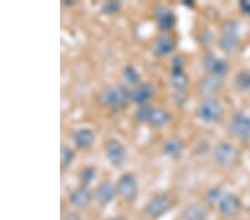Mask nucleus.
<instances>
[{
  "label": "nucleus",
  "mask_w": 250,
  "mask_h": 220,
  "mask_svg": "<svg viewBox=\"0 0 250 220\" xmlns=\"http://www.w3.org/2000/svg\"><path fill=\"white\" fill-rule=\"evenodd\" d=\"M239 23L236 20H227L224 22L221 35L218 40L220 49L227 54L236 53L240 45Z\"/></svg>",
  "instance_id": "1"
},
{
  "label": "nucleus",
  "mask_w": 250,
  "mask_h": 220,
  "mask_svg": "<svg viewBox=\"0 0 250 220\" xmlns=\"http://www.w3.org/2000/svg\"><path fill=\"white\" fill-rule=\"evenodd\" d=\"M98 100L104 106L122 108L130 100V90L124 85L108 87L99 94Z\"/></svg>",
  "instance_id": "2"
},
{
  "label": "nucleus",
  "mask_w": 250,
  "mask_h": 220,
  "mask_svg": "<svg viewBox=\"0 0 250 220\" xmlns=\"http://www.w3.org/2000/svg\"><path fill=\"white\" fill-rule=\"evenodd\" d=\"M224 109L218 99L207 97L199 103L197 108V118L206 123H213L219 121L223 116Z\"/></svg>",
  "instance_id": "3"
},
{
  "label": "nucleus",
  "mask_w": 250,
  "mask_h": 220,
  "mask_svg": "<svg viewBox=\"0 0 250 220\" xmlns=\"http://www.w3.org/2000/svg\"><path fill=\"white\" fill-rule=\"evenodd\" d=\"M228 129L230 134L241 141L250 140V115L239 111L232 115L228 122Z\"/></svg>",
  "instance_id": "4"
},
{
  "label": "nucleus",
  "mask_w": 250,
  "mask_h": 220,
  "mask_svg": "<svg viewBox=\"0 0 250 220\" xmlns=\"http://www.w3.org/2000/svg\"><path fill=\"white\" fill-rule=\"evenodd\" d=\"M238 150L230 142H220L213 151V159L224 168L232 167L238 161Z\"/></svg>",
  "instance_id": "5"
},
{
  "label": "nucleus",
  "mask_w": 250,
  "mask_h": 220,
  "mask_svg": "<svg viewBox=\"0 0 250 220\" xmlns=\"http://www.w3.org/2000/svg\"><path fill=\"white\" fill-rule=\"evenodd\" d=\"M104 154L112 166L116 168L122 167L127 157L126 148L122 142L116 139H111L104 146Z\"/></svg>",
  "instance_id": "6"
},
{
  "label": "nucleus",
  "mask_w": 250,
  "mask_h": 220,
  "mask_svg": "<svg viewBox=\"0 0 250 220\" xmlns=\"http://www.w3.org/2000/svg\"><path fill=\"white\" fill-rule=\"evenodd\" d=\"M203 67L208 75L216 76V77L219 78H223L229 71L228 62L211 53H208L204 56Z\"/></svg>",
  "instance_id": "7"
},
{
  "label": "nucleus",
  "mask_w": 250,
  "mask_h": 220,
  "mask_svg": "<svg viewBox=\"0 0 250 220\" xmlns=\"http://www.w3.org/2000/svg\"><path fill=\"white\" fill-rule=\"evenodd\" d=\"M171 206V199L166 195H160L149 200L147 205L145 206L144 211L148 217L156 218L166 213L168 209H170Z\"/></svg>",
  "instance_id": "8"
},
{
  "label": "nucleus",
  "mask_w": 250,
  "mask_h": 220,
  "mask_svg": "<svg viewBox=\"0 0 250 220\" xmlns=\"http://www.w3.org/2000/svg\"><path fill=\"white\" fill-rule=\"evenodd\" d=\"M117 194L126 200H132L137 195V181L134 175L125 174L116 185Z\"/></svg>",
  "instance_id": "9"
},
{
  "label": "nucleus",
  "mask_w": 250,
  "mask_h": 220,
  "mask_svg": "<svg viewBox=\"0 0 250 220\" xmlns=\"http://www.w3.org/2000/svg\"><path fill=\"white\" fill-rule=\"evenodd\" d=\"M218 209L226 217H233L240 209V200L233 194H225L218 202Z\"/></svg>",
  "instance_id": "10"
},
{
  "label": "nucleus",
  "mask_w": 250,
  "mask_h": 220,
  "mask_svg": "<svg viewBox=\"0 0 250 220\" xmlns=\"http://www.w3.org/2000/svg\"><path fill=\"white\" fill-rule=\"evenodd\" d=\"M117 194V188L109 180H104L102 181L96 188L95 191V198L100 205H107L109 203L112 199H114L115 195Z\"/></svg>",
  "instance_id": "11"
},
{
  "label": "nucleus",
  "mask_w": 250,
  "mask_h": 220,
  "mask_svg": "<svg viewBox=\"0 0 250 220\" xmlns=\"http://www.w3.org/2000/svg\"><path fill=\"white\" fill-rule=\"evenodd\" d=\"M155 15L157 19V23L161 30L168 31L175 27L176 17L169 8L165 6H158L155 9Z\"/></svg>",
  "instance_id": "12"
},
{
  "label": "nucleus",
  "mask_w": 250,
  "mask_h": 220,
  "mask_svg": "<svg viewBox=\"0 0 250 220\" xmlns=\"http://www.w3.org/2000/svg\"><path fill=\"white\" fill-rule=\"evenodd\" d=\"M200 93L206 96V98L210 97L211 95L216 94L223 87V79L212 75H207L200 79L199 81Z\"/></svg>",
  "instance_id": "13"
},
{
  "label": "nucleus",
  "mask_w": 250,
  "mask_h": 220,
  "mask_svg": "<svg viewBox=\"0 0 250 220\" xmlns=\"http://www.w3.org/2000/svg\"><path fill=\"white\" fill-rule=\"evenodd\" d=\"M96 135L89 128H80L72 135V141L79 149H87L95 142Z\"/></svg>",
  "instance_id": "14"
},
{
  "label": "nucleus",
  "mask_w": 250,
  "mask_h": 220,
  "mask_svg": "<svg viewBox=\"0 0 250 220\" xmlns=\"http://www.w3.org/2000/svg\"><path fill=\"white\" fill-rule=\"evenodd\" d=\"M154 86L149 82L138 83L134 89L130 90V100L138 105L146 103V100L154 94Z\"/></svg>",
  "instance_id": "15"
},
{
  "label": "nucleus",
  "mask_w": 250,
  "mask_h": 220,
  "mask_svg": "<svg viewBox=\"0 0 250 220\" xmlns=\"http://www.w3.org/2000/svg\"><path fill=\"white\" fill-rule=\"evenodd\" d=\"M176 46V41L171 36L164 35L155 40L152 45V50L156 56H166L171 53Z\"/></svg>",
  "instance_id": "16"
},
{
  "label": "nucleus",
  "mask_w": 250,
  "mask_h": 220,
  "mask_svg": "<svg viewBox=\"0 0 250 220\" xmlns=\"http://www.w3.org/2000/svg\"><path fill=\"white\" fill-rule=\"evenodd\" d=\"M208 213L204 206L199 203H193L186 207L181 213V220H206Z\"/></svg>",
  "instance_id": "17"
},
{
  "label": "nucleus",
  "mask_w": 250,
  "mask_h": 220,
  "mask_svg": "<svg viewBox=\"0 0 250 220\" xmlns=\"http://www.w3.org/2000/svg\"><path fill=\"white\" fill-rule=\"evenodd\" d=\"M91 200V194L86 187H79L69 196V201L72 206L77 208L86 207Z\"/></svg>",
  "instance_id": "18"
},
{
  "label": "nucleus",
  "mask_w": 250,
  "mask_h": 220,
  "mask_svg": "<svg viewBox=\"0 0 250 220\" xmlns=\"http://www.w3.org/2000/svg\"><path fill=\"white\" fill-rule=\"evenodd\" d=\"M169 120H170V114L166 109H164V108H154L149 122L151 123V126L156 128H161L166 126Z\"/></svg>",
  "instance_id": "19"
},
{
  "label": "nucleus",
  "mask_w": 250,
  "mask_h": 220,
  "mask_svg": "<svg viewBox=\"0 0 250 220\" xmlns=\"http://www.w3.org/2000/svg\"><path fill=\"white\" fill-rule=\"evenodd\" d=\"M171 85L177 91H184L188 83V79L186 75L184 74L183 68H172L171 77H170Z\"/></svg>",
  "instance_id": "20"
},
{
  "label": "nucleus",
  "mask_w": 250,
  "mask_h": 220,
  "mask_svg": "<svg viewBox=\"0 0 250 220\" xmlns=\"http://www.w3.org/2000/svg\"><path fill=\"white\" fill-rule=\"evenodd\" d=\"M181 151H183V143L179 139L171 137L165 141L164 153L166 155L170 156V157H177L181 154Z\"/></svg>",
  "instance_id": "21"
},
{
  "label": "nucleus",
  "mask_w": 250,
  "mask_h": 220,
  "mask_svg": "<svg viewBox=\"0 0 250 220\" xmlns=\"http://www.w3.org/2000/svg\"><path fill=\"white\" fill-rule=\"evenodd\" d=\"M235 85L240 91L250 90V70L239 71L235 77Z\"/></svg>",
  "instance_id": "22"
},
{
  "label": "nucleus",
  "mask_w": 250,
  "mask_h": 220,
  "mask_svg": "<svg viewBox=\"0 0 250 220\" xmlns=\"http://www.w3.org/2000/svg\"><path fill=\"white\" fill-rule=\"evenodd\" d=\"M123 76L125 80H126L127 82L131 83V85H138L140 81V75L138 73V70L131 65H128L124 68Z\"/></svg>",
  "instance_id": "23"
},
{
  "label": "nucleus",
  "mask_w": 250,
  "mask_h": 220,
  "mask_svg": "<svg viewBox=\"0 0 250 220\" xmlns=\"http://www.w3.org/2000/svg\"><path fill=\"white\" fill-rule=\"evenodd\" d=\"M152 111H154V108H152V106L149 105V103H143V105H140L138 109L136 110L135 118L138 120L139 122L149 121Z\"/></svg>",
  "instance_id": "24"
},
{
  "label": "nucleus",
  "mask_w": 250,
  "mask_h": 220,
  "mask_svg": "<svg viewBox=\"0 0 250 220\" xmlns=\"http://www.w3.org/2000/svg\"><path fill=\"white\" fill-rule=\"evenodd\" d=\"M75 158V154L69 147L62 146L60 148V163L62 167H68L72 162V160Z\"/></svg>",
  "instance_id": "25"
},
{
  "label": "nucleus",
  "mask_w": 250,
  "mask_h": 220,
  "mask_svg": "<svg viewBox=\"0 0 250 220\" xmlns=\"http://www.w3.org/2000/svg\"><path fill=\"white\" fill-rule=\"evenodd\" d=\"M95 177H96V169H95V167H92V166L83 168V169L82 170V173H80V175H79L80 181H82L83 185H89L92 180L95 179Z\"/></svg>",
  "instance_id": "26"
},
{
  "label": "nucleus",
  "mask_w": 250,
  "mask_h": 220,
  "mask_svg": "<svg viewBox=\"0 0 250 220\" xmlns=\"http://www.w3.org/2000/svg\"><path fill=\"white\" fill-rule=\"evenodd\" d=\"M221 197H223V193H221V190L217 187L209 189L207 191V194H206V199H207V201L210 203H215L217 201L219 202Z\"/></svg>",
  "instance_id": "27"
},
{
  "label": "nucleus",
  "mask_w": 250,
  "mask_h": 220,
  "mask_svg": "<svg viewBox=\"0 0 250 220\" xmlns=\"http://www.w3.org/2000/svg\"><path fill=\"white\" fill-rule=\"evenodd\" d=\"M120 2L116 1V0H111V1H106L103 6V13L107 15L115 14L120 9Z\"/></svg>",
  "instance_id": "28"
},
{
  "label": "nucleus",
  "mask_w": 250,
  "mask_h": 220,
  "mask_svg": "<svg viewBox=\"0 0 250 220\" xmlns=\"http://www.w3.org/2000/svg\"><path fill=\"white\" fill-rule=\"evenodd\" d=\"M240 7H241V9H243L244 13L250 15V2H248V1L240 2Z\"/></svg>",
  "instance_id": "29"
},
{
  "label": "nucleus",
  "mask_w": 250,
  "mask_h": 220,
  "mask_svg": "<svg viewBox=\"0 0 250 220\" xmlns=\"http://www.w3.org/2000/svg\"><path fill=\"white\" fill-rule=\"evenodd\" d=\"M64 220H79V219L76 214H68L66 215V217H64Z\"/></svg>",
  "instance_id": "30"
},
{
  "label": "nucleus",
  "mask_w": 250,
  "mask_h": 220,
  "mask_svg": "<svg viewBox=\"0 0 250 220\" xmlns=\"http://www.w3.org/2000/svg\"><path fill=\"white\" fill-rule=\"evenodd\" d=\"M108 220H125L124 218H120V217H116V218H110V219H108Z\"/></svg>",
  "instance_id": "31"
}]
</instances>
